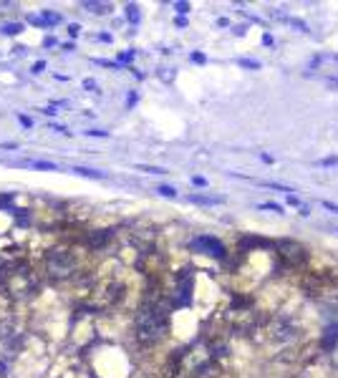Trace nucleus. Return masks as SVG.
<instances>
[{
    "label": "nucleus",
    "instance_id": "20",
    "mask_svg": "<svg viewBox=\"0 0 338 378\" xmlns=\"http://www.w3.org/2000/svg\"><path fill=\"white\" fill-rule=\"evenodd\" d=\"M323 207H325V210H331V212H336V214H338V205H331V202H323Z\"/></svg>",
    "mask_w": 338,
    "mask_h": 378
},
{
    "label": "nucleus",
    "instance_id": "7",
    "mask_svg": "<svg viewBox=\"0 0 338 378\" xmlns=\"http://www.w3.org/2000/svg\"><path fill=\"white\" fill-rule=\"evenodd\" d=\"M295 336V325L288 318H275L272 320V338L275 340H291Z\"/></svg>",
    "mask_w": 338,
    "mask_h": 378
},
{
    "label": "nucleus",
    "instance_id": "8",
    "mask_svg": "<svg viewBox=\"0 0 338 378\" xmlns=\"http://www.w3.org/2000/svg\"><path fill=\"white\" fill-rule=\"evenodd\" d=\"M112 239V230H93V233H89L86 237V245L93 247V250H99V247H104Z\"/></svg>",
    "mask_w": 338,
    "mask_h": 378
},
{
    "label": "nucleus",
    "instance_id": "10",
    "mask_svg": "<svg viewBox=\"0 0 338 378\" xmlns=\"http://www.w3.org/2000/svg\"><path fill=\"white\" fill-rule=\"evenodd\" d=\"M81 8H86V10H91V13H109V10H112V6H109V3H93V0L81 3Z\"/></svg>",
    "mask_w": 338,
    "mask_h": 378
},
{
    "label": "nucleus",
    "instance_id": "19",
    "mask_svg": "<svg viewBox=\"0 0 338 378\" xmlns=\"http://www.w3.org/2000/svg\"><path fill=\"white\" fill-rule=\"evenodd\" d=\"M89 136H109L107 132H99V129H91V132H86Z\"/></svg>",
    "mask_w": 338,
    "mask_h": 378
},
{
    "label": "nucleus",
    "instance_id": "2",
    "mask_svg": "<svg viewBox=\"0 0 338 378\" xmlns=\"http://www.w3.org/2000/svg\"><path fill=\"white\" fill-rule=\"evenodd\" d=\"M0 285L6 288V292L13 300H31L38 290V280H36L33 270L28 267V262H3L0 270Z\"/></svg>",
    "mask_w": 338,
    "mask_h": 378
},
{
    "label": "nucleus",
    "instance_id": "14",
    "mask_svg": "<svg viewBox=\"0 0 338 378\" xmlns=\"http://www.w3.org/2000/svg\"><path fill=\"white\" fill-rule=\"evenodd\" d=\"M31 166H36V169H56L54 162H31Z\"/></svg>",
    "mask_w": 338,
    "mask_h": 378
},
{
    "label": "nucleus",
    "instance_id": "6",
    "mask_svg": "<svg viewBox=\"0 0 338 378\" xmlns=\"http://www.w3.org/2000/svg\"><path fill=\"white\" fill-rule=\"evenodd\" d=\"M190 247L202 252V255H213V258L217 260L225 258V245H222L217 237H213V235H199V237H194L192 242H190Z\"/></svg>",
    "mask_w": 338,
    "mask_h": 378
},
{
    "label": "nucleus",
    "instance_id": "5",
    "mask_svg": "<svg viewBox=\"0 0 338 378\" xmlns=\"http://www.w3.org/2000/svg\"><path fill=\"white\" fill-rule=\"evenodd\" d=\"M275 250H278L280 258H283L285 262H291V265H303L305 260H308V250H305L300 242H295V239H278V242H275Z\"/></svg>",
    "mask_w": 338,
    "mask_h": 378
},
{
    "label": "nucleus",
    "instance_id": "18",
    "mask_svg": "<svg viewBox=\"0 0 338 378\" xmlns=\"http://www.w3.org/2000/svg\"><path fill=\"white\" fill-rule=\"evenodd\" d=\"M18 119H20V124H23V126H33V121H31V116H23V113H20Z\"/></svg>",
    "mask_w": 338,
    "mask_h": 378
},
{
    "label": "nucleus",
    "instance_id": "4",
    "mask_svg": "<svg viewBox=\"0 0 338 378\" xmlns=\"http://www.w3.org/2000/svg\"><path fill=\"white\" fill-rule=\"evenodd\" d=\"M192 285H194V275L192 270H182L177 272V278H174V295H172V303L174 306H190V300H192Z\"/></svg>",
    "mask_w": 338,
    "mask_h": 378
},
{
    "label": "nucleus",
    "instance_id": "23",
    "mask_svg": "<svg viewBox=\"0 0 338 378\" xmlns=\"http://www.w3.org/2000/svg\"><path fill=\"white\" fill-rule=\"evenodd\" d=\"M192 61H197V63H202V61H205V56H202V54H194V56H192Z\"/></svg>",
    "mask_w": 338,
    "mask_h": 378
},
{
    "label": "nucleus",
    "instance_id": "1",
    "mask_svg": "<svg viewBox=\"0 0 338 378\" xmlns=\"http://www.w3.org/2000/svg\"><path fill=\"white\" fill-rule=\"evenodd\" d=\"M134 331H137V338L139 343L152 345L157 340H162L169 331V310H167L162 303H154V300H146L144 306L137 313V320H134Z\"/></svg>",
    "mask_w": 338,
    "mask_h": 378
},
{
    "label": "nucleus",
    "instance_id": "13",
    "mask_svg": "<svg viewBox=\"0 0 338 378\" xmlns=\"http://www.w3.org/2000/svg\"><path fill=\"white\" fill-rule=\"evenodd\" d=\"M126 18L132 20L134 26L139 23V10H137V6H126Z\"/></svg>",
    "mask_w": 338,
    "mask_h": 378
},
{
    "label": "nucleus",
    "instance_id": "16",
    "mask_svg": "<svg viewBox=\"0 0 338 378\" xmlns=\"http://www.w3.org/2000/svg\"><path fill=\"white\" fill-rule=\"evenodd\" d=\"M157 192H160V194H164V197H177V192H174L172 187H160V189H157Z\"/></svg>",
    "mask_w": 338,
    "mask_h": 378
},
{
    "label": "nucleus",
    "instance_id": "17",
    "mask_svg": "<svg viewBox=\"0 0 338 378\" xmlns=\"http://www.w3.org/2000/svg\"><path fill=\"white\" fill-rule=\"evenodd\" d=\"M174 8H177L179 13H190V6H187V3H177Z\"/></svg>",
    "mask_w": 338,
    "mask_h": 378
},
{
    "label": "nucleus",
    "instance_id": "21",
    "mask_svg": "<svg viewBox=\"0 0 338 378\" xmlns=\"http://www.w3.org/2000/svg\"><path fill=\"white\" fill-rule=\"evenodd\" d=\"M263 210H272V212H280V207H278V205H270V202H268V205H263Z\"/></svg>",
    "mask_w": 338,
    "mask_h": 378
},
{
    "label": "nucleus",
    "instance_id": "11",
    "mask_svg": "<svg viewBox=\"0 0 338 378\" xmlns=\"http://www.w3.org/2000/svg\"><path fill=\"white\" fill-rule=\"evenodd\" d=\"M73 172L81 174V177H91V180H104V174H101V172H93V169H86V166H76Z\"/></svg>",
    "mask_w": 338,
    "mask_h": 378
},
{
    "label": "nucleus",
    "instance_id": "15",
    "mask_svg": "<svg viewBox=\"0 0 338 378\" xmlns=\"http://www.w3.org/2000/svg\"><path fill=\"white\" fill-rule=\"evenodd\" d=\"M139 169H144L149 174H167V169H160V166H139Z\"/></svg>",
    "mask_w": 338,
    "mask_h": 378
},
{
    "label": "nucleus",
    "instance_id": "12",
    "mask_svg": "<svg viewBox=\"0 0 338 378\" xmlns=\"http://www.w3.org/2000/svg\"><path fill=\"white\" fill-rule=\"evenodd\" d=\"M0 31H3L6 36H18L20 31H23V26H20V23H6V26L0 28Z\"/></svg>",
    "mask_w": 338,
    "mask_h": 378
},
{
    "label": "nucleus",
    "instance_id": "9",
    "mask_svg": "<svg viewBox=\"0 0 338 378\" xmlns=\"http://www.w3.org/2000/svg\"><path fill=\"white\" fill-rule=\"evenodd\" d=\"M190 202L194 205H222V197H210V194H190Z\"/></svg>",
    "mask_w": 338,
    "mask_h": 378
},
{
    "label": "nucleus",
    "instance_id": "3",
    "mask_svg": "<svg viewBox=\"0 0 338 378\" xmlns=\"http://www.w3.org/2000/svg\"><path fill=\"white\" fill-rule=\"evenodd\" d=\"M76 265H79V260H76V255H73L71 250H66V247H56V250H51L46 255V272L51 280L73 278Z\"/></svg>",
    "mask_w": 338,
    "mask_h": 378
},
{
    "label": "nucleus",
    "instance_id": "22",
    "mask_svg": "<svg viewBox=\"0 0 338 378\" xmlns=\"http://www.w3.org/2000/svg\"><path fill=\"white\" fill-rule=\"evenodd\" d=\"M43 68H46V63L40 61V63H36V66H33V73H40V71H43Z\"/></svg>",
    "mask_w": 338,
    "mask_h": 378
}]
</instances>
